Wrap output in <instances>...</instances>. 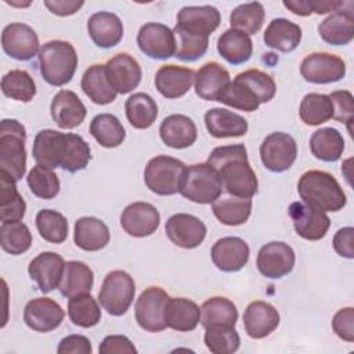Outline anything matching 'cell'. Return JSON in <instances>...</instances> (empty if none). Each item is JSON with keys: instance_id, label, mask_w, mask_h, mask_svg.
Masks as SVG:
<instances>
[{"instance_id": "6da1fadb", "label": "cell", "mask_w": 354, "mask_h": 354, "mask_svg": "<svg viewBox=\"0 0 354 354\" xmlns=\"http://www.w3.org/2000/svg\"><path fill=\"white\" fill-rule=\"evenodd\" d=\"M33 158L37 165L69 173L86 169L91 159L90 145L73 133H61L53 129L40 130L33 141Z\"/></svg>"}, {"instance_id": "7a4b0ae2", "label": "cell", "mask_w": 354, "mask_h": 354, "mask_svg": "<svg viewBox=\"0 0 354 354\" xmlns=\"http://www.w3.org/2000/svg\"><path fill=\"white\" fill-rule=\"evenodd\" d=\"M207 163L218 173L223 188L230 195L252 198L257 192V177L249 165L243 144L214 148L207 158Z\"/></svg>"}, {"instance_id": "3957f363", "label": "cell", "mask_w": 354, "mask_h": 354, "mask_svg": "<svg viewBox=\"0 0 354 354\" xmlns=\"http://www.w3.org/2000/svg\"><path fill=\"white\" fill-rule=\"evenodd\" d=\"M297 192L304 203L322 212H339L346 206L347 198L337 180L322 170H308L297 183Z\"/></svg>"}, {"instance_id": "277c9868", "label": "cell", "mask_w": 354, "mask_h": 354, "mask_svg": "<svg viewBox=\"0 0 354 354\" xmlns=\"http://www.w3.org/2000/svg\"><path fill=\"white\" fill-rule=\"evenodd\" d=\"M39 66L43 79L51 86H64L71 82L77 68L75 47L65 40L44 43L39 51Z\"/></svg>"}, {"instance_id": "5b68a950", "label": "cell", "mask_w": 354, "mask_h": 354, "mask_svg": "<svg viewBox=\"0 0 354 354\" xmlns=\"http://www.w3.org/2000/svg\"><path fill=\"white\" fill-rule=\"evenodd\" d=\"M26 130L15 119H3L0 123V171L15 181L26 171Z\"/></svg>"}, {"instance_id": "8992f818", "label": "cell", "mask_w": 354, "mask_h": 354, "mask_svg": "<svg viewBox=\"0 0 354 354\" xmlns=\"http://www.w3.org/2000/svg\"><path fill=\"white\" fill-rule=\"evenodd\" d=\"M187 166L171 156L159 155L152 158L144 170L147 188L156 195H174L180 192Z\"/></svg>"}, {"instance_id": "52a82bcc", "label": "cell", "mask_w": 354, "mask_h": 354, "mask_svg": "<svg viewBox=\"0 0 354 354\" xmlns=\"http://www.w3.org/2000/svg\"><path fill=\"white\" fill-rule=\"evenodd\" d=\"M223 183L218 173L206 162L187 167L180 194L191 202L207 205L220 198Z\"/></svg>"}, {"instance_id": "ba28073f", "label": "cell", "mask_w": 354, "mask_h": 354, "mask_svg": "<svg viewBox=\"0 0 354 354\" xmlns=\"http://www.w3.org/2000/svg\"><path fill=\"white\" fill-rule=\"evenodd\" d=\"M136 295V283L130 274L123 270L111 271L98 292V301L108 314L119 317L126 314Z\"/></svg>"}, {"instance_id": "9c48e42d", "label": "cell", "mask_w": 354, "mask_h": 354, "mask_svg": "<svg viewBox=\"0 0 354 354\" xmlns=\"http://www.w3.org/2000/svg\"><path fill=\"white\" fill-rule=\"evenodd\" d=\"M170 296L159 286H149L142 290L136 301L134 314L138 326L147 332L166 329L165 310Z\"/></svg>"}, {"instance_id": "30bf717a", "label": "cell", "mask_w": 354, "mask_h": 354, "mask_svg": "<svg viewBox=\"0 0 354 354\" xmlns=\"http://www.w3.org/2000/svg\"><path fill=\"white\" fill-rule=\"evenodd\" d=\"M297 145L295 138L283 131L268 134L260 145V159L264 167L272 173H282L295 163Z\"/></svg>"}, {"instance_id": "8fae6325", "label": "cell", "mask_w": 354, "mask_h": 354, "mask_svg": "<svg viewBox=\"0 0 354 354\" xmlns=\"http://www.w3.org/2000/svg\"><path fill=\"white\" fill-rule=\"evenodd\" d=\"M300 73L308 83H335L346 76V62L330 53H311L301 61Z\"/></svg>"}, {"instance_id": "7c38bea8", "label": "cell", "mask_w": 354, "mask_h": 354, "mask_svg": "<svg viewBox=\"0 0 354 354\" xmlns=\"http://www.w3.org/2000/svg\"><path fill=\"white\" fill-rule=\"evenodd\" d=\"M137 44L147 57L153 59H167L176 54L173 30L159 22L142 25L137 35Z\"/></svg>"}, {"instance_id": "4fadbf2b", "label": "cell", "mask_w": 354, "mask_h": 354, "mask_svg": "<svg viewBox=\"0 0 354 354\" xmlns=\"http://www.w3.org/2000/svg\"><path fill=\"white\" fill-rule=\"evenodd\" d=\"M289 216L296 234L307 241H319L330 227V220L325 212L304 202H293L289 206Z\"/></svg>"}, {"instance_id": "5bb4252c", "label": "cell", "mask_w": 354, "mask_h": 354, "mask_svg": "<svg viewBox=\"0 0 354 354\" xmlns=\"http://www.w3.org/2000/svg\"><path fill=\"white\" fill-rule=\"evenodd\" d=\"M296 256L293 249L279 241L266 243L257 254V268L261 275L271 279H278L288 275L295 267Z\"/></svg>"}, {"instance_id": "9a60e30c", "label": "cell", "mask_w": 354, "mask_h": 354, "mask_svg": "<svg viewBox=\"0 0 354 354\" xmlns=\"http://www.w3.org/2000/svg\"><path fill=\"white\" fill-rule=\"evenodd\" d=\"M1 46L7 55L18 61H29L39 51V37L26 24H8L1 33Z\"/></svg>"}, {"instance_id": "2e32d148", "label": "cell", "mask_w": 354, "mask_h": 354, "mask_svg": "<svg viewBox=\"0 0 354 354\" xmlns=\"http://www.w3.org/2000/svg\"><path fill=\"white\" fill-rule=\"evenodd\" d=\"M160 224L158 209L148 202H133L122 212L120 225L126 234L136 238L152 235Z\"/></svg>"}, {"instance_id": "e0dca14e", "label": "cell", "mask_w": 354, "mask_h": 354, "mask_svg": "<svg viewBox=\"0 0 354 354\" xmlns=\"http://www.w3.org/2000/svg\"><path fill=\"white\" fill-rule=\"evenodd\" d=\"M167 238L184 249L198 248L206 236V225L192 214L177 213L169 217L165 225Z\"/></svg>"}, {"instance_id": "ac0fdd59", "label": "cell", "mask_w": 354, "mask_h": 354, "mask_svg": "<svg viewBox=\"0 0 354 354\" xmlns=\"http://www.w3.org/2000/svg\"><path fill=\"white\" fill-rule=\"evenodd\" d=\"M318 33L328 44H348L354 37L353 1H343V6L339 10L333 11L318 25Z\"/></svg>"}, {"instance_id": "d6986e66", "label": "cell", "mask_w": 354, "mask_h": 354, "mask_svg": "<svg viewBox=\"0 0 354 354\" xmlns=\"http://www.w3.org/2000/svg\"><path fill=\"white\" fill-rule=\"evenodd\" d=\"M62 307L50 297H36L25 306L24 321L35 332L46 333L57 329L64 321Z\"/></svg>"}, {"instance_id": "ffe728a7", "label": "cell", "mask_w": 354, "mask_h": 354, "mask_svg": "<svg viewBox=\"0 0 354 354\" xmlns=\"http://www.w3.org/2000/svg\"><path fill=\"white\" fill-rule=\"evenodd\" d=\"M111 86L118 94H127L137 88L141 82V66L127 53H119L105 64Z\"/></svg>"}, {"instance_id": "44dd1931", "label": "cell", "mask_w": 354, "mask_h": 354, "mask_svg": "<svg viewBox=\"0 0 354 354\" xmlns=\"http://www.w3.org/2000/svg\"><path fill=\"white\" fill-rule=\"evenodd\" d=\"M65 261L61 254L55 252H43L30 260L28 266L29 277L37 283L43 293H48L59 288L64 275Z\"/></svg>"}, {"instance_id": "7402d4cb", "label": "cell", "mask_w": 354, "mask_h": 354, "mask_svg": "<svg viewBox=\"0 0 354 354\" xmlns=\"http://www.w3.org/2000/svg\"><path fill=\"white\" fill-rule=\"evenodd\" d=\"M249 246L239 236H224L218 239L210 252L214 266L224 272L242 270L249 260Z\"/></svg>"}, {"instance_id": "603a6c76", "label": "cell", "mask_w": 354, "mask_h": 354, "mask_svg": "<svg viewBox=\"0 0 354 354\" xmlns=\"http://www.w3.org/2000/svg\"><path fill=\"white\" fill-rule=\"evenodd\" d=\"M279 325L278 310L261 300H256L248 304L243 313V326L249 337L263 339L272 333Z\"/></svg>"}, {"instance_id": "cb8c5ba5", "label": "cell", "mask_w": 354, "mask_h": 354, "mask_svg": "<svg viewBox=\"0 0 354 354\" xmlns=\"http://www.w3.org/2000/svg\"><path fill=\"white\" fill-rule=\"evenodd\" d=\"M220 22V11L213 6H187L177 14L178 28L206 37L218 28Z\"/></svg>"}, {"instance_id": "d4e9b609", "label": "cell", "mask_w": 354, "mask_h": 354, "mask_svg": "<svg viewBox=\"0 0 354 354\" xmlns=\"http://www.w3.org/2000/svg\"><path fill=\"white\" fill-rule=\"evenodd\" d=\"M230 83L231 77L228 71L214 61L202 65L194 77L196 95L206 101H218Z\"/></svg>"}, {"instance_id": "484cf974", "label": "cell", "mask_w": 354, "mask_h": 354, "mask_svg": "<svg viewBox=\"0 0 354 354\" xmlns=\"http://www.w3.org/2000/svg\"><path fill=\"white\" fill-rule=\"evenodd\" d=\"M51 118L61 129H75L86 118V106L80 98L71 90H59L50 105Z\"/></svg>"}, {"instance_id": "4316f807", "label": "cell", "mask_w": 354, "mask_h": 354, "mask_svg": "<svg viewBox=\"0 0 354 354\" xmlns=\"http://www.w3.org/2000/svg\"><path fill=\"white\" fill-rule=\"evenodd\" d=\"M194 71L180 65H162L155 75V87L165 98L185 95L194 83Z\"/></svg>"}, {"instance_id": "83f0119b", "label": "cell", "mask_w": 354, "mask_h": 354, "mask_svg": "<svg viewBox=\"0 0 354 354\" xmlns=\"http://www.w3.org/2000/svg\"><path fill=\"white\" fill-rule=\"evenodd\" d=\"M159 136L167 147L183 149L191 147L196 141L198 130L195 122L191 118L176 113L162 120Z\"/></svg>"}, {"instance_id": "f1b7e54d", "label": "cell", "mask_w": 354, "mask_h": 354, "mask_svg": "<svg viewBox=\"0 0 354 354\" xmlns=\"http://www.w3.org/2000/svg\"><path fill=\"white\" fill-rule=\"evenodd\" d=\"M87 30L91 40L101 48L116 46L123 37V24L119 17L109 11L93 14L87 21Z\"/></svg>"}, {"instance_id": "f546056e", "label": "cell", "mask_w": 354, "mask_h": 354, "mask_svg": "<svg viewBox=\"0 0 354 354\" xmlns=\"http://www.w3.org/2000/svg\"><path fill=\"white\" fill-rule=\"evenodd\" d=\"M205 124L210 136L216 138L242 137L248 131V120L224 108H212L205 113Z\"/></svg>"}, {"instance_id": "4dcf8cb0", "label": "cell", "mask_w": 354, "mask_h": 354, "mask_svg": "<svg viewBox=\"0 0 354 354\" xmlns=\"http://www.w3.org/2000/svg\"><path fill=\"white\" fill-rule=\"evenodd\" d=\"M201 321L199 306L185 297H170L165 310V322L167 328L177 332L194 330Z\"/></svg>"}, {"instance_id": "1f68e13d", "label": "cell", "mask_w": 354, "mask_h": 354, "mask_svg": "<svg viewBox=\"0 0 354 354\" xmlns=\"http://www.w3.org/2000/svg\"><path fill=\"white\" fill-rule=\"evenodd\" d=\"M109 238L111 235L106 224L97 217H80L75 223L73 241L82 250H101L108 245Z\"/></svg>"}, {"instance_id": "d6a6232c", "label": "cell", "mask_w": 354, "mask_h": 354, "mask_svg": "<svg viewBox=\"0 0 354 354\" xmlns=\"http://www.w3.org/2000/svg\"><path fill=\"white\" fill-rule=\"evenodd\" d=\"M80 86L83 93L98 105L113 102L118 94L109 83L106 66L104 64H94L88 66L82 76Z\"/></svg>"}, {"instance_id": "836d02e7", "label": "cell", "mask_w": 354, "mask_h": 354, "mask_svg": "<svg viewBox=\"0 0 354 354\" xmlns=\"http://www.w3.org/2000/svg\"><path fill=\"white\" fill-rule=\"evenodd\" d=\"M263 39L267 47L290 53L301 41V28L286 18H275L266 28Z\"/></svg>"}, {"instance_id": "e575fe53", "label": "cell", "mask_w": 354, "mask_h": 354, "mask_svg": "<svg viewBox=\"0 0 354 354\" xmlns=\"http://www.w3.org/2000/svg\"><path fill=\"white\" fill-rule=\"evenodd\" d=\"M236 306L227 297H210L201 307V324L207 328H235Z\"/></svg>"}, {"instance_id": "d590c367", "label": "cell", "mask_w": 354, "mask_h": 354, "mask_svg": "<svg viewBox=\"0 0 354 354\" xmlns=\"http://www.w3.org/2000/svg\"><path fill=\"white\" fill-rule=\"evenodd\" d=\"M217 51L231 65H241L252 57L253 43L249 35L231 28L218 37Z\"/></svg>"}, {"instance_id": "8d00e7d4", "label": "cell", "mask_w": 354, "mask_h": 354, "mask_svg": "<svg viewBox=\"0 0 354 354\" xmlns=\"http://www.w3.org/2000/svg\"><path fill=\"white\" fill-rule=\"evenodd\" d=\"M93 283L94 272L86 263L77 260L65 263L64 275L59 283V292L62 296L71 299L77 295L90 293Z\"/></svg>"}, {"instance_id": "74e56055", "label": "cell", "mask_w": 354, "mask_h": 354, "mask_svg": "<svg viewBox=\"0 0 354 354\" xmlns=\"http://www.w3.org/2000/svg\"><path fill=\"white\" fill-rule=\"evenodd\" d=\"M311 153L322 162H336L344 151V138L337 129L322 127L310 138Z\"/></svg>"}, {"instance_id": "f35d334b", "label": "cell", "mask_w": 354, "mask_h": 354, "mask_svg": "<svg viewBox=\"0 0 354 354\" xmlns=\"http://www.w3.org/2000/svg\"><path fill=\"white\" fill-rule=\"evenodd\" d=\"M15 180L0 171V220L1 223L21 221L25 216L26 203L19 195Z\"/></svg>"}, {"instance_id": "ab89813d", "label": "cell", "mask_w": 354, "mask_h": 354, "mask_svg": "<svg viewBox=\"0 0 354 354\" xmlns=\"http://www.w3.org/2000/svg\"><path fill=\"white\" fill-rule=\"evenodd\" d=\"M126 118L134 129H148L158 118V105L155 100L145 93L131 94L124 104Z\"/></svg>"}, {"instance_id": "60d3db41", "label": "cell", "mask_w": 354, "mask_h": 354, "mask_svg": "<svg viewBox=\"0 0 354 354\" xmlns=\"http://www.w3.org/2000/svg\"><path fill=\"white\" fill-rule=\"evenodd\" d=\"M212 210L221 224L231 227L241 225L248 221L252 213V199L232 195L227 198H218L213 202Z\"/></svg>"}, {"instance_id": "b9f144b4", "label": "cell", "mask_w": 354, "mask_h": 354, "mask_svg": "<svg viewBox=\"0 0 354 354\" xmlns=\"http://www.w3.org/2000/svg\"><path fill=\"white\" fill-rule=\"evenodd\" d=\"M90 133L104 148H116L126 138V130L112 113H100L90 123Z\"/></svg>"}, {"instance_id": "7bdbcfd3", "label": "cell", "mask_w": 354, "mask_h": 354, "mask_svg": "<svg viewBox=\"0 0 354 354\" xmlns=\"http://www.w3.org/2000/svg\"><path fill=\"white\" fill-rule=\"evenodd\" d=\"M300 119L307 126H319L333 116V105L326 94H306L299 108Z\"/></svg>"}, {"instance_id": "ee69618b", "label": "cell", "mask_w": 354, "mask_h": 354, "mask_svg": "<svg viewBox=\"0 0 354 354\" xmlns=\"http://www.w3.org/2000/svg\"><path fill=\"white\" fill-rule=\"evenodd\" d=\"M68 315L73 325L80 328L95 326L101 319V310L90 293L77 295L68 301Z\"/></svg>"}, {"instance_id": "f6af8a7d", "label": "cell", "mask_w": 354, "mask_h": 354, "mask_svg": "<svg viewBox=\"0 0 354 354\" xmlns=\"http://www.w3.org/2000/svg\"><path fill=\"white\" fill-rule=\"evenodd\" d=\"M1 91L15 101L29 102L36 95V84L26 71L12 69L1 77Z\"/></svg>"}, {"instance_id": "bcb514c9", "label": "cell", "mask_w": 354, "mask_h": 354, "mask_svg": "<svg viewBox=\"0 0 354 354\" xmlns=\"http://www.w3.org/2000/svg\"><path fill=\"white\" fill-rule=\"evenodd\" d=\"M264 7L259 1L245 3L235 7L230 15V24L232 29L241 30L246 35L257 33L264 22Z\"/></svg>"}, {"instance_id": "7dc6e473", "label": "cell", "mask_w": 354, "mask_h": 354, "mask_svg": "<svg viewBox=\"0 0 354 354\" xmlns=\"http://www.w3.org/2000/svg\"><path fill=\"white\" fill-rule=\"evenodd\" d=\"M0 245L4 252L15 256L29 250L32 245V234L28 225L22 221L1 223Z\"/></svg>"}, {"instance_id": "c3c4849f", "label": "cell", "mask_w": 354, "mask_h": 354, "mask_svg": "<svg viewBox=\"0 0 354 354\" xmlns=\"http://www.w3.org/2000/svg\"><path fill=\"white\" fill-rule=\"evenodd\" d=\"M218 102H223L228 106L245 112H253L261 104L256 93L238 76H235V79L223 91V94L218 98Z\"/></svg>"}, {"instance_id": "681fc988", "label": "cell", "mask_w": 354, "mask_h": 354, "mask_svg": "<svg viewBox=\"0 0 354 354\" xmlns=\"http://www.w3.org/2000/svg\"><path fill=\"white\" fill-rule=\"evenodd\" d=\"M36 227L40 236L47 242L62 243L68 238V220L57 210H40L36 214Z\"/></svg>"}, {"instance_id": "f907efd6", "label": "cell", "mask_w": 354, "mask_h": 354, "mask_svg": "<svg viewBox=\"0 0 354 354\" xmlns=\"http://www.w3.org/2000/svg\"><path fill=\"white\" fill-rule=\"evenodd\" d=\"M173 33H174V39H176L174 57H177L178 59L192 62V61L199 59L207 51L209 37L191 33L188 30L178 28L177 25L174 26Z\"/></svg>"}, {"instance_id": "816d5d0a", "label": "cell", "mask_w": 354, "mask_h": 354, "mask_svg": "<svg viewBox=\"0 0 354 354\" xmlns=\"http://www.w3.org/2000/svg\"><path fill=\"white\" fill-rule=\"evenodd\" d=\"M26 183L32 194L41 199H53L59 192V180L53 169L36 165L30 169Z\"/></svg>"}, {"instance_id": "f5cc1de1", "label": "cell", "mask_w": 354, "mask_h": 354, "mask_svg": "<svg viewBox=\"0 0 354 354\" xmlns=\"http://www.w3.org/2000/svg\"><path fill=\"white\" fill-rule=\"evenodd\" d=\"M205 344L213 354H232L239 348L241 337L235 328L205 329Z\"/></svg>"}, {"instance_id": "db71d44e", "label": "cell", "mask_w": 354, "mask_h": 354, "mask_svg": "<svg viewBox=\"0 0 354 354\" xmlns=\"http://www.w3.org/2000/svg\"><path fill=\"white\" fill-rule=\"evenodd\" d=\"M241 80H243L259 97L260 102H268L274 98L277 93V84L274 79L263 71L259 69H248L236 75Z\"/></svg>"}, {"instance_id": "11a10c76", "label": "cell", "mask_w": 354, "mask_h": 354, "mask_svg": "<svg viewBox=\"0 0 354 354\" xmlns=\"http://www.w3.org/2000/svg\"><path fill=\"white\" fill-rule=\"evenodd\" d=\"M329 98L333 105V119L347 124L351 131V122L354 118V98L353 94L347 90H337L329 94Z\"/></svg>"}, {"instance_id": "9f6ffc18", "label": "cell", "mask_w": 354, "mask_h": 354, "mask_svg": "<svg viewBox=\"0 0 354 354\" xmlns=\"http://www.w3.org/2000/svg\"><path fill=\"white\" fill-rule=\"evenodd\" d=\"M332 329L342 339L348 343L354 342V308H340L332 318Z\"/></svg>"}, {"instance_id": "6f0895ef", "label": "cell", "mask_w": 354, "mask_h": 354, "mask_svg": "<svg viewBox=\"0 0 354 354\" xmlns=\"http://www.w3.org/2000/svg\"><path fill=\"white\" fill-rule=\"evenodd\" d=\"M98 351L101 354H136L137 348L129 337L123 335H109L101 342Z\"/></svg>"}, {"instance_id": "680465c9", "label": "cell", "mask_w": 354, "mask_h": 354, "mask_svg": "<svg viewBox=\"0 0 354 354\" xmlns=\"http://www.w3.org/2000/svg\"><path fill=\"white\" fill-rule=\"evenodd\" d=\"M58 354H91V342L83 335H69L64 337L57 348Z\"/></svg>"}, {"instance_id": "91938a15", "label": "cell", "mask_w": 354, "mask_h": 354, "mask_svg": "<svg viewBox=\"0 0 354 354\" xmlns=\"http://www.w3.org/2000/svg\"><path fill=\"white\" fill-rule=\"evenodd\" d=\"M353 235H354V228L353 227L340 228L335 234V236H333V249L339 256L346 257V259H353L354 257Z\"/></svg>"}, {"instance_id": "94428289", "label": "cell", "mask_w": 354, "mask_h": 354, "mask_svg": "<svg viewBox=\"0 0 354 354\" xmlns=\"http://www.w3.org/2000/svg\"><path fill=\"white\" fill-rule=\"evenodd\" d=\"M83 1L72 0H44V6L55 15L66 17L77 12L83 7Z\"/></svg>"}, {"instance_id": "6125c7cd", "label": "cell", "mask_w": 354, "mask_h": 354, "mask_svg": "<svg viewBox=\"0 0 354 354\" xmlns=\"http://www.w3.org/2000/svg\"><path fill=\"white\" fill-rule=\"evenodd\" d=\"M282 4L295 15L307 17L315 12V0H285Z\"/></svg>"}]
</instances>
